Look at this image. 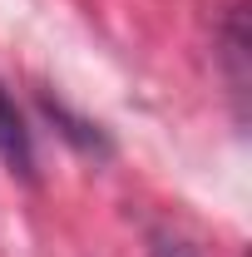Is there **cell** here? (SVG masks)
<instances>
[{
    "mask_svg": "<svg viewBox=\"0 0 252 257\" xmlns=\"http://www.w3.org/2000/svg\"><path fill=\"white\" fill-rule=\"evenodd\" d=\"M0 163H5L15 178L35 183V139H30L25 114L15 109V99L5 89V79H0Z\"/></svg>",
    "mask_w": 252,
    "mask_h": 257,
    "instance_id": "1",
    "label": "cell"
},
{
    "mask_svg": "<svg viewBox=\"0 0 252 257\" xmlns=\"http://www.w3.org/2000/svg\"><path fill=\"white\" fill-rule=\"evenodd\" d=\"M222 55H227V84H232V99H247V20H242V5H232L227 25H222Z\"/></svg>",
    "mask_w": 252,
    "mask_h": 257,
    "instance_id": "3",
    "label": "cell"
},
{
    "mask_svg": "<svg viewBox=\"0 0 252 257\" xmlns=\"http://www.w3.org/2000/svg\"><path fill=\"white\" fill-rule=\"evenodd\" d=\"M45 114H50L55 124H64L60 134L69 139V144H79L84 154H94V159H109V154H114V144H109V134H104V128L89 124V119H74V114H69L64 104H55L50 94H45Z\"/></svg>",
    "mask_w": 252,
    "mask_h": 257,
    "instance_id": "2",
    "label": "cell"
},
{
    "mask_svg": "<svg viewBox=\"0 0 252 257\" xmlns=\"http://www.w3.org/2000/svg\"><path fill=\"white\" fill-rule=\"evenodd\" d=\"M149 257H198L193 242H183L178 232H154L149 237Z\"/></svg>",
    "mask_w": 252,
    "mask_h": 257,
    "instance_id": "4",
    "label": "cell"
}]
</instances>
